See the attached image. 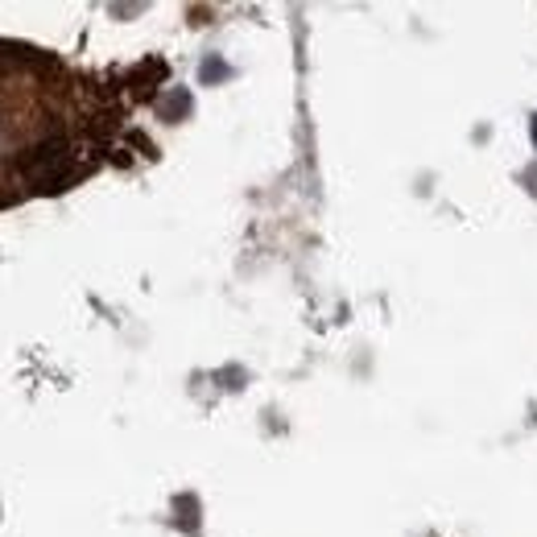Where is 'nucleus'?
I'll use <instances>...</instances> for the list:
<instances>
[{
    "instance_id": "f257e3e1",
    "label": "nucleus",
    "mask_w": 537,
    "mask_h": 537,
    "mask_svg": "<svg viewBox=\"0 0 537 537\" xmlns=\"http://www.w3.org/2000/svg\"><path fill=\"white\" fill-rule=\"evenodd\" d=\"M120 120L99 79L42 46L0 37V211L91 178L116 145Z\"/></svg>"
},
{
    "instance_id": "f03ea898",
    "label": "nucleus",
    "mask_w": 537,
    "mask_h": 537,
    "mask_svg": "<svg viewBox=\"0 0 537 537\" xmlns=\"http://www.w3.org/2000/svg\"><path fill=\"white\" fill-rule=\"evenodd\" d=\"M533 145H537V116H533Z\"/></svg>"
}]
</instances>
